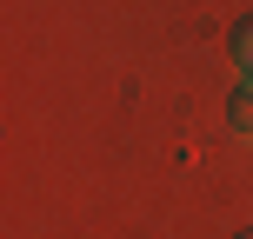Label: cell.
Returning a JSON list of instances; mask_svg holds the SVG:
<instances>
[{
  "mask_svg": "<svg viewBox=\"0 0 253 239\" xmlns=\"http://www.w3.org/2000/svg\"><path fill=\"white\" fill-rule=\"evenodd\" d=\"M227 120H233V133H253V80H240V87H233Z\"/></svg>",
  "mask_w": 253,
  "mask_h": 239,
  "instance_id": "6da1fadb",
  "label": "cell"
},
{
  "mask_svg": "<svg viewBox=\"0 0 253 239\" xmlns=\"http://www.w3.org/2000/svg\"><path fill=\"white\" fill-rule=\"evenodd\" d=\"M233 60H240V80H253V13L233 20Z\"/></svg>",
  "mask_w": 253,
  "mask_h": 239,
  "instance_id": "7a4b0ae2",
  "label": "cell"
},
{
  "mask_svg": "<svg viewBox=\"0 0 253 239\" xmlns=\"http://www.w3.org/2000/svg\"><path fill=\"white\" fill-rule=\"evenodd\" d=\"M233 239H253V226H240V233H233Z\"/></svg>",
  "mask_w": 253,
  "mask_h": 239,
  "instance_id": "3957f363",
  "label": "cell"
}]
</instances>
